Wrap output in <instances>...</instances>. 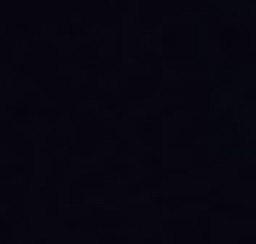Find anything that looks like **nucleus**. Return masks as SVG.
Here are the masks:
<instances>
[]
</instances>
